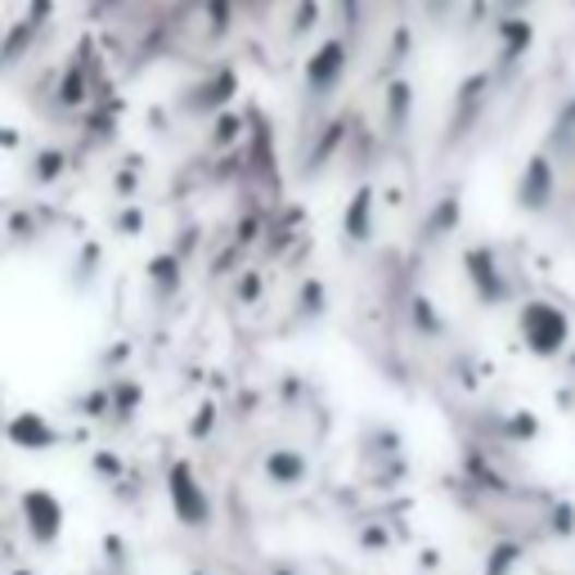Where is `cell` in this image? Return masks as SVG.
<instances>
[{
  "label": "cell",
  "mask_w": 575,
  "mask_h": 575,
  "mask_svg": "<svg viewBox=\"0 0 575 575\" xmlns=\"http://www.w3.org/2000/svg\"><path fill=\"white\" fill-rule=\"evenodd\" d=\"M558 194V171L549 158H530L517 176V207L522 212H544Z\"/></svg>",
  "instance_id": "3"
},
{
  "label": "cell",
  "mask_w": 575,
  "mask_h": 575,
  "mask_svg": "<svg viewBox=\"0 0 575 575\" xmlns=\"http://www.w3.org/2000/svg\"><path fill=\"white\" fill-rule=\"evenodd\" d=\"M10 441L27 445V450H46V445H55V441H59V432L46 423V418H36V414H19V418H14V428H10Z\"/></svg>",
  "instance_id": "7"
},
{
  "label": "cell",
  "mask_w": 575,
  "mask_h": 575,
  "mask_svg": "<svg viewBox=\"0 0 575 575\" xmlns=\"http://www.w3.org/2000/svg\"><path fill=\"white\" fill-rule=\"evenodd\" d=\"M342 68H347V50H342V41H328L320 55H311V63H306V86L315 95H328L337 86Z\"/></svg>",
  "instance_id": "6"
},
{
  "label": "cell",
  "mask_w": 575,
  "mask_h": 575,
  "mask_svg": "<svg viewBox=\"0 0 575 575\" xmlns=\"http://www.w3.org/2000/svg\"><path fill=\"white\" fill-rule=\"evenodd\" d=\"M171 504H176L184 526H207V517H212V504H207L203 486L194 481V472H189L184 464L171 468Z\"/></svg>",
  "instance_id": "4"
},
{
  "label": "cell",
  "mask_w": 575,
  "mask_h": 575,
  "mask_svg": "<svg viewBox=\"0 0 575 575\" xmlns=\"http://www.w3.org/2000/svg\"><path fill=\"white\" fill-rule=\"evenodd\" d=\"M490 558H494V562H490V571H486V575H508V571L522 562V549H517V544H500Z\"/></svg>",
  "instance_id": "10"
},
{
  "label": "cell",
  "mask_w": 575,
  "mask_h": 575,
  "mask_svg": "<svg viewBox=\"0 0 575 575\" xmlns=\"http://www.w3.org/2000/svg\"><path fill=\"white\" fill-rule=\"evenodd\" d=\"M194 575H199V571H194Z\"/></svg>",
  "instance_id": "12"
},
{
  "label": "cell",
  "mask_w": 575,
  "mask_h": 575,
  "mask_svg": "<svg viewBox=\"0 0 575 575\" xmlns=\"http://www.w3.org/2000/svg\"><path fill=\"white\" fill-rule=\"evenodd\" d=\"M517 333H522L530 356L553 360V356L566 351V342H571V320L553 301H526L522 315H517Z\"/></svg>",
  "instance_id": "1"
},
{
  "label": "cell",
  "mask_w": 575,
  "mask_h": 575,
  "mask_svg": "<svg viewBox=\"0 0 575 575\" xmlns=\"http://www.w3.org/2000/svg\"><path fill=\"white\" fill-rule=\"evenodd\" d=\"M369 235H373V194L360 189V194L351 199V207H347V239L364 243Z\"/></svg>",
  "instance_id": "9"
},
{
  "label": "cell",
  "mask_w": 575,
  "mask_h": 575,
  "mask_svg": "<svg viewBox=\"0 0 575 575\" xmlns=\"http://www.w3.org/2000/svg\"><path fill=\"white\" fill-rule=\"evenodd\" d=\"M468 275H472V284H477V297L481 301H504L508 297V279H504V271L494 265V256H490V248H472L468 252Z\"/></svg>",
  "instance_id": "5"
},
{
  "label": "cell",
  "mask_w": 575,
  "mask_h": 575,
  "mask_svg": "<svg viewBox=\"0 0 575 575\" xmlns=\"http://www.w3.org/2000/svg\"><path fill=\"white\" fill-rule=\"evenodd\" d=\"M504 5H508V10H517V5H526V0H504Z\"/></svg>",
  "instance_id": "11"
},
{
  "label": "cell",
  "mask_w": 575,
  "mask_h": 575,
  "mask_svg": "<svg viewBox=\"0 0 575 575\" xmlns=\"http://www.w3.org/2000/svg\"><path fill=\"white\" fill-rule=\"evenodd\" d=\"M265 477H271L275 486H297L306 477V458L297 450H275L271 458H265Z\"/></svg>",
  "instance_id": "8"
},
{
  "label": "cell",
  "mask_w": 575,
  "mask_h": 575,
  "mask_svg": "<svg viewBox=\"0 0 575 575\" xmlns=\"http://www.w3.org/2000/svg\"><path fill=\"white\" fill-rule=\"evenodd\" d=\"M23 522H27V535L36 544H50L63 530V504L50 490H27L23 494Z\"/></svg>",
  "instance_id": "2"
}]
</instances>
